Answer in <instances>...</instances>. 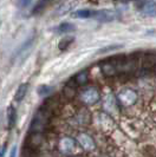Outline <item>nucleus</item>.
Masks as SVG:
<instances>
[{
  "instance_id": "f257e3e1",
  "label": "nucleus",
  "mask_w": 156,
  "mask_h": 157,
  "mask_svg": "<svg viewBox=\"0 0 156 157\" xmlns=\"http://www.w3.org/2000/svg\"><path fill=\"white\" fill-rule=\"evenodd\" d=\"M50 116H51V112H49L44 108H40L32 119L30 131L31 132H43L46 129V125L49 124Z\"/></svg>"
},
{
  "instance_id": "f03ea898",
  "label": "nucleus",
  "mask_w": 156,
  "mask_h": 157,
  "mask_svg": "<svg viewBox=\"0 0 156 157\" xmlns=\"http://www.w3.org/2000/svg\"><path fill=\"white\" fill-rule=\"evenodd\" d=\"M137 99H138V94L131 89H124L117 96V101L123 106H130L137 102Z\"/></svg>"
},
{
  "instance_id": "7ed1b4c3",
  "label": "nucleus",
  "mask_w": 156,
  "mask_h": 157,
  "mask_svg": "<svg viewBox=\"0 0 156 157\" xmlns=\"http://www.w3.org/2000/svg\"><path fill=\"white\" fill-rule=\"evenodd\" d=\"M80 99L85 104H95L101 99V94L96 87H86L80 92Z\"/></svg>"
},
{
  "instance_id": "20e7f679",
  "label": "nucleus",
  "mask_w": 156,
  "mask_h": 157,
  "mask_svg": "<svg viewBox=\"0 0 156 157\" xmlns=\"http://www.w3.org/2000/svg\"><path fill=\"white\" fill-rule=\"evenodd\" d=\"M44 142V136L41 132H31L30 136L26 138V144L27 148L33 150H37L43 144Z\"/></svg>"
},
{
  "instance_id": "39448f33",
  "label": "nucleus",
  "mask_w": 156,
  "mask_h": 157,
  "mask_svg": "<svg viewBox=\"0 0 156 157\" xmlns=\"http://www.w3.org/2000/svg\"><path fill=\"white\" fill-rule=\"evenodd\" d=\"M136 5L138 6V10L144 16H156V2L154 1H141V2H136Z\"/></svg>"
},
{
  "instance_id": "423d86ee",
  "label": "nucleus",
  "mask_w": 156,
  "mask_h": 157,
  "mask_svg": "<svg viewBox=\"0 0 156 157\" xmlns=\"http://www.w3.org/2000/svg\"><path fill=\"white\" fill-rule=\"evenodd\" d=\"M102 67V72L105 75V76H116L118 75L117 72V67H116V63H115V58L114 59H108L105 60L104 63L101 65Z\"/></svg>"
},
{
  "instance_id": "0eeeda50",
  "label": "nucleus",
  "mask_w": 156,
  "mask_h": 157,
  "mask_svg": "<svg viewBox=\"0 0 156 157\" xmlns=\"http://www.w3.org/2000/svg\"><path fill=\"white\" fill-rule=\"evenodd\" d=\"M92 19H97L99 21H111L115 19V13L109 11H94Z\"/></svg>"
},
{
  "instance_id": "6e6552de",
  "label": "nucleus",
  "mask_w": 156,
  "mask_h": 157,
  "mask_svg": "<svg viewBox=\"0 0 156 157\" xmlns=\"http://www.w3.org/2000/svg\"><path fill=\"white\" fill-rule=\"evenodd\" d=\"M29 83H23V84H20L19 86H18V90H17L16 92V96H14V99H16V102H21L24 98L26 97V94H27V91H29Z\"/></svg>"
},
{
  "instance_id": "1a4fd4ad",
  "label": "nucleus",
  "mask_w": 156,
  "mask_h": 157,
  "mask_svg": "<svg viewBox=\"0 0 156 157\" xmlns=\"http://www.w3.org/2000/svg\"><path fill=\"white\" fill-rule=\"evenodd\" d=\"M17 122V110L14 109V106L10 105L7 108V126L8 129H12L16 125Z\"/></svg>"
},
{
  "instance_id": "9d476101",
  "label": "nucleus",
  "mask_w": 156,
  "mask_h": 157,
  "mask_svg": "<svg viewBox=\"0 0 156 157\" xmlns=\"http://www.w3.org/2000/svg\"><path fill=\"white\" fill-rule=\"evenodd\" d=\"M78 141L82 143V145L84 147V149L89 150V151L95 147V143H94V141H92V138L86 134L80 135V136H79V138H78Z\"/></svg>"
},
{
  "instance_id": "9b49d317",
  "label": "nucleus",
  "mask_w": 156,
  "mask_h": 157,
  "mask_svg": "<svg viewBox=\"0 0 156 157\" xmlns=\"http://www.w3.org/2000/svg\"><path fill=\"white\" fill-rule=\"evenodd\" d=\"M76 30V26L71 23H62L60 25H58L53 31L57 33H68V32H72Z\"/></svg>"
},
{
  "instance_id": "f8f14e48",
  "label": "nucleus",
  "mask_w": 156,
  "mask_h": 157,
  "mask_svg": "<svg viewBox=\"0 0 156 157\" xmlns=\"http://www.w3.org/2000/svg\"><path fill=\"white\" fill-rule=\"evenodd\" d=\"M60 149L63 152H72L75 149V141L71 138H64L60 142Z\"/></svg>"
},
{
  "instance_id": "ddd939ff",
  "label": "nucleus",
  "mask_w": 156,
  "mask_h": 157,
  "mask_svg": "<svg viewBox=\"0 0 156 157\" xmlns=\"http://www.w3.org/2000/svg\"><path fill=\"white\" fill-rule=\"evenodd\" d=\"M73 80H75V83H76L77 85H86V83H88V80H89L88 72L84 71V72H80V73L76 75V76L73 77Z\"/></svg>"
},
{
  "instance_id": "4468645a",
  "label": "nucleus",
  "mask_w": 156,
  "mask_h": 157,
  "mask_svg": "<svg viewBox=\"0 0 156 157\" xmlns=\"http://www.w3.org/2000/svg\"><path fill=\"white\" fill-rule=\"evenodd\" d=\"M76 89L73 85H71V84H66L65 87L63 89V94L68 98V99H73L75 97H76Z\"/></svg>"
},
{
  "instance_id": "2eb2a0df",
  "label": "nucleus",
  "mask_w": 156,
  "mask_h": 157,
  "mask_svg": "<svg viewBox=\"0 0 156 157\" xmlns=\"http://www.w3.org/2000/svg\"><path fill=\"white\" fill-rule=\"evenodd\" d=\"M73 17L80 18V19H89L94 17V11L92 10H79L73 13Z\"/></svg>"
},
{
  "instance_id": "dca6fc26",
  "label": "nucleus",
  "mask_w": 156,
  "mask_h": 157,
  "mask_svg": "<svg viewBox=\"0 0 156 157\" xmlns=\"http://www.w3.org/2000/svg\"><path fill=\"white\" fill-rule=\"evenodd\" d=\"M75 41V38L73 37H71V36H68V37H64L62 39L59 40V43H58V47H59V50H66L68 47L70 46L71 44Z\"/></svg>"
},
{
  "instance_id": "f3484780",
  "label": "nucleus",
  "mask_w": 156,
  "mask_h": 157,
  "mask_svg": "<svg viewBox=\"0 0 156 157\" xmlns=\"http://www.w3.org/2000/svg\"><path fill=\"white\" fill-rule=\"evenodd\" d=\"M33 40H34V36H32L31 38H29V39L26 40V41L24 43L23 45H21V46L19 47L18 50H17L16 53H14V57H18V55H20V53H21V52H24V51H25L27 47H30V45H31L32 43H33Z\"/></svg>"
},
{
  "instance_id": "a211bd4d",
  "label": "nucleus",
  "mask_w": 156,
  "mask_h": 157,
  "mask_svg": "<svg viewBox=\"0 0 156 157\" xmlns=\"http://www.w3.org/2000/svg\"><path fill=\"white\" fill-rule=\"evenodd\" d=\"M46 5H47L46 1H38V2L36 4L34 8H33V13H34V14H39L40 12L44 11V8H46Z\"/></svg>"
},
{
  "instance_id": "6ab92c4d",
  "label": "nucleus",
  "mask_w": 156,
  "mask_h": 157,
  "mask_svg": "<svg viewBox=\"0 0 156 157\" xmlns=\"http://www.w3.org/2000/svg\"><path fill=\"white\" fill-rule=\"evenodd\" d=\"M52 87L51 86H46V85H43V86H40L38 89V94H40V96H45V94H49L52 92Z\"/></svg>"
},
{
  "instance_id": "aec40b11",
  "label": "nucleus",
  "mask_w": 156,
  "mask_h": 157,
  "mask_svg": "<svg viewBox=\"0 0 156 157\" xmlns=\"http://www.w3.org/2000/svg\"><path fill=\"white\" fill-rule=\"evenodd\" d=\"M5 152H6V145H4V147H0V157L5 156Z\"/></svg>"
},
{
  "instance_id": "412c9836",
  "label": "nucleus",
  "mask_w": 156,
  "mask_h": 157,
  "mask_svg": "<svg viewBox=\"0 0 156 157\" xmlns=\"http://www.w3.org/2000/svg\"><path fill=\"white\" fill-rule=\"evenodd\" d=\"M16 154H17V147H13L12 150H11V155H10V157H16Z\"/></svg>"
}]
</instances>
